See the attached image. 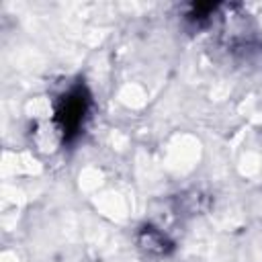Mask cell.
<instances>
[{
    "instance_id": "1",
    "label": "cell",
    "mask_w": 262,
    "mask_h": 262,
    "mask_svg": "<svg viewBox=\"0 0 262 262\" xmlns=\"http://www.w3.org/2000/svg\"><path fill=\"white\" fill-rule=\"evenodd\" d=\"M90 111V94L84 84L70 88L55 104L53 129L61 141H72L84 127V121Z\"/></svg>"
},
{
    "instance_id": "2",
    "label": "cell",
    "mask_w": 262,
    "mask_h": 262,
    "mask_svg": "<svg viewBox=\"0 0 262 262\" xmlns=\"http://www.w3.org/2000/svg\"><path fill=\"white\" fill-rule=\"evenodd\" d=\"M139 246L145 250V252H149V254H158V256H164V254H168V250L172 248V242L160 231V229H156V227H143L141 231H139Z\"/></svg>"
}]
</instances>
